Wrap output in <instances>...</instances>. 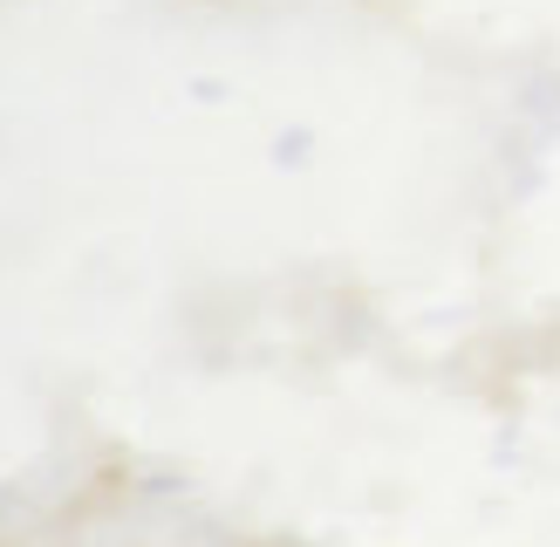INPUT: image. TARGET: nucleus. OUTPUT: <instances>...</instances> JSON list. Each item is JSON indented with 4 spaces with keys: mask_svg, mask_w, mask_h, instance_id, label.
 I'll list each match as a JSON object with an SVG mask.
<instances>
[]
</instances>
